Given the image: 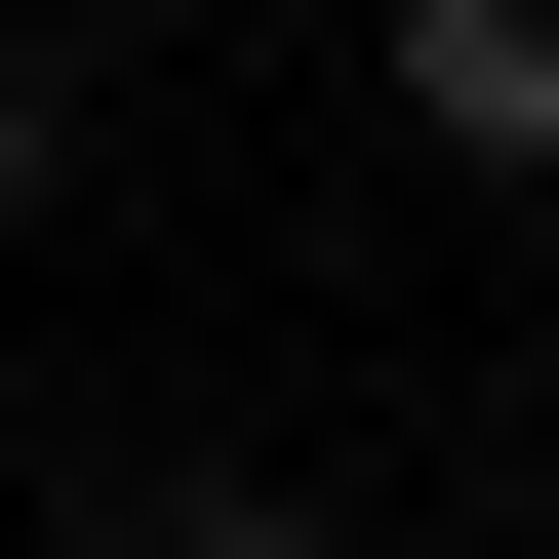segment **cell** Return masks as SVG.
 Wrapping results in <instances>:
<instances>
[{"instance_id": "cell-2", "label": "cell", "mask_w": 559, "mask_h": 559, "mask_svg": "<svg viewBox=\"0 0 559 559\" xmlns=\"http://www.w3.org/2000/svg\"><path fill=\"white\" fill-rule=\"evenodd\" d=\"M81 120H120V81H81V0H0V240H81Z\"/></svg>"}, {"instance_id": "cell-1", "label": "cell", "mask_w": 559, "mask_h": 559, "mask_svg": "<svg viewBox=\"0 0 559 559\" xmlns=\"http://www.w3.org/2000/svg\"><path fill=\"white\" fill-rule=\"evenodd\" d=\"M360 81L440 120V160H520V200H559V0H360Z\"/></svg>"}]
</instances>
